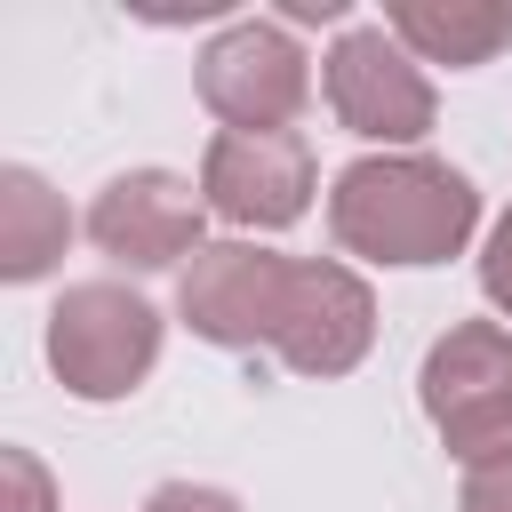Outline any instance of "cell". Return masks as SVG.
Segmentation results:
<instances>
[{"label":"cell","instance_id":"1","mask_svg":"<svg viewBox=\"0 0 512 512\" xmlns=\"http://www.w3.org/2000/svg\"><path fill=\"white\" fill-rule=\"evenodd\" d=\"M480 224V192L464 168L432 152H368L328 192V232L368 264H448Z\"/></svg>","mask_w":512,"mask_h":512},{"label":"cell","instance_id":"2","mask_svg":"<svg viewBox=\"0 0 512 512\" xmlns=\"http://www.w3.org/2000/svg\"><path fill=\"white\" fill-rule=\"evenodd\" d=\"M160 360V312L120 280H72L48 304V368L80 400H128Z\"/></svg>","mask_w":512,"mask_h":512},{"label":"cell","instance_id":"3","mask_svg":"<svg viewBox=\"0 0 512 512\" xmlns=\"http://www.w3.org/2000/svg\"><path fill=\"white\" fill-rule=\"evenodd\" d=\"M200 104L224 120V128H240V136H272V128H288L296 112H304V96H312V64H304V48L288 40V24H264V16H240V24H224L208 48H200Z\"/></svg>","mask_w":512,"mask_h":512},{"label":"cell","instance_id":"4","mask_svg":"<svg viewBox=\"0 0 512 512\" xmlns=\"http://www.w3.org/2000/svg\"><path fill=\"white\" fill-rule=\"evenodd\" d=\"M320 88H328V112L368 144H416L432 128V80L384 24L336 32V48L320 64Z\"/></svg>","mask_w":512,"mask_h":512},{"label":"cell","instance_id":"5","mask_svg":"<svg viewBox=\"0 0 512 512\" xmlns=\"http://www.w3.org/2000/svg\"><path fill=\"white\" fill-rule=\"evenodd\" d=\"M376 344V296L352 264L336 256H288V296H280V328L272 352L296 376H352Z\"/></svg>","mask_w":512,"mask_h":512},{"label":"cell","instance_id":"6","mask_svg":"<svg viewBox=\"0 0 512 512\" xmlns=\"http://www.w3.org/2000/svg\"><path fill=\"white\" fill-rule=\"evenodd\" d=\"M200 224H208V200H200V184L176 176V168H120V176L88 200V240H96L112 264H128V272L192 264V256L208 248Z\"/></svg>","mask_w":512,"mask_h":512},{"label":"cell","instance_id":"7","mask_svg":"<svg viewBox=\"0 0 512 512\" xmlns=\"http://www.w3.org/2000/svg\"><path fill=\"white\" fill-rule=\"evenodd\" d=\"M280 296H288V256L256 248V240H208L184 280H176V312L200 344L224 352H256L280 328Z\"/></svg>","mask_w":512,"mask_h":512},{"label":"cell","instance_id":"8","mask_svg":"<svg viewBox=\"0 0 512 512\" xmlns=\"http://www.w3.org/2000/svg\"><path fill=\"white\" fill-rule=\"evenodd\" d=\"M200 200L240 232H280L312 208V144L296 128H272V136L216 128L200 152Z\"/></svg>","mask_w":512,"mask_h":512},{"label":"cell","instance_id":"9","mask_svg":"<svg viewBox=\"0 0 512 512\" xmlns=\"http://www.w3.org/2000/svg\"><path fill=\"white\" fill-rule=\"evenodd\" d=\"M416 392H424V416H432L440 432L464 424V416H480V408H496V400L512 392V328H504V320H456V328L424 352Z\"/></svg>","mask_w":512,"mask_h":512},{"label":"cell","instance_id":"10","mask_svg":"<svg viewBox=\"0 0 512 512\" xmlns=\"http://www.w3.org/2000/svg\"><path fill=\"white\" fill-rule=\"evenodd\" d=\"M384 32L416 56V64H448L472 72L496 48H512V0H392Z\"/></svg>","mask_w":512,"mask_h":512},{"label":"cell","instance_id":"11","mask_svg":"<svg viewBox=\"0 0 512 512\" xmlns=\"http://www.w3.org/2000/svg\"><path fill=\"white\" fill-rule=\"evenodd\" d=\"M64 240H72L64 192H48L40 168L8 160V168H0V280L24 288V280H40V272H56Z\"/></svg>","mask_w":512,"mask_h":512},{"label":"cell","instance_id":"12","mask_svg":"<svg viewBox=\"0 0 512 512\" xmlns=\"http://www.w3.org/2000/svg\"><path fill=\"white\" fill-rule=\"evenodd\" d=\"M440 448H448L464 472H480V464H512V392H504L496 408H480V416L448 424V432H440Z\"/></svg>","mask_w":512,"mask_h":512},{"label":"cell","instance_id":"13","mask_svg":"<svg viewBox=\"0 0 512 512\" xmlns=\"http://www.w3.org/2000/svg\"><path fill=\"white\" fill-rule=\"evenodd\" d=\"M0 512H56V480L32 448H0Z\"/></svg>","mask_w":512,"mask_h":512},{"label":"cell","instance_id":"14","mask_svg":"<svg viewBox=\"0 0 512 512\" xmlns=\"http://www.w3.org/2000/svg\"><path fill=\"white\" fill-rule=\"evenodd\" d=\"M144 512H240L232 488H208V480H160L144 496Z\"/></svg>","mask_w":512,"mask_h":512},{"label":"cell","instance_id":"15","mask_svg":"<svg viewBox=\"0 0 512 512\" xmlns=\"http://www.w3.org/2000/svg\"><path fill=\"white\" fill-rule=\"evenodd\" d=\"M480 288H488V304L512 320V208L496 216V232H488V248H480Z\"/></svg>","mask_w":512,"mask_h":512},{"label":"cell","instance_id":"16","mask_svg":"<svg viewBox=\"0 0 512 512\" xmlns=\"http://www.w3.org/2000/svg\"><path fill=\"white\" fill-rule=\"evenodd\" d=\"M456 512H512V464L464 472V504H456Z\"/></svg>","mask_w":512,"mask_h":512},{"label":"cell","instance_id":"17","mask_svg":"<svg viewBox=\"0 0 512 512\" xmlns=\"http://www.w3.org/2000/svg\"><path fill=\"white\" fill-rule=\"evenodd\" d=\"M288 24H344V0H280Z\"/></svg>","mask_w":512,"mask_h":512}]
</instances>
